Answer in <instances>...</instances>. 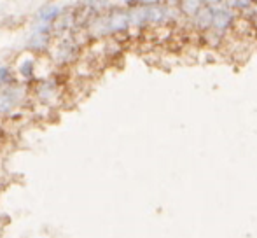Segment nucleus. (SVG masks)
Wrapping results in <instances>:
<instances>
[{"label":"nucleus","instance_id":"nucleus-1","mask_svg":"<svg viewBox=\"0 0 257 238\" xmlns=\"http://www.w3.org/2000/svg\"><path fill=\"white\" fill-rule=\"evenodd\" d=\"M23 95H25L23 88L18 86L16 82L9 86H4V88L0 89V116L9 114L11 110L23 100Z\"/></svg>","mask_w":257,"mask_h":238},{"label":"nucleus","instance_id":"nucleus-2","mask_svg":"<svg viewBox=\"0 0 257 238\" xmlns=\"http://www.w3.org/2000/svg\"><path fill=\"white\" fill-rule=\"evenodd\" d=\"M51 30L53 25L51 23H41L34 32H32L30 39H28V48L32 51H44L48 49L49 41H51Z\"/></svg>","mask_w":257,"mask_h":238},{"label":"nucleus","instance_id":"nucleus-3","mask_svg":"<svg viewBox=\"0 0 257 238\" xmlns=\"http://www.w3.org/2000/svg\"><path fill=\"white\" fill-rule=\"evenodd\" d=\"M132 25V18H130L128 11H114L103 20L105 32H122Z\"/></svg>","mask_w":257,"mask_h":238},{"label":"nucleus","instance_id":"nucleus-4","mask_svg":"<svg viewBox=\"0 0 257 238\" xmlns=\"http://www.w3.org/2000/svg\"><path fill=\"white\" fill-rule=\"evenodd\" d=\"M79 46L74 39H63L56 49V61L58 63H70L77 58Z\"/></svg>","mask_w":257,"mask_h":238},{"label":"nucleus","instance_id":"nucleus-5","mask_svg":"<svg viewBox=\"0 0 257 238\" xmlns=\"http://www.w3.org/2000/svg\"><path fill=\"white\" fill-rule=\"evenodd\" d=\"M61 7L56 6V4H49V6H44L39 9L37 13V20L39 23H54V21L58 20V18L61 16Z\"/></svg>","mask_w":257,"mask_h":238},{"label":"nucleus","instance_id":"nucleus-6","mask_svg":"<svg viewBox=\"0 0 257 238\" xmlns=\"http://www.w3.org/2000/svg\"><path fill=\"white\" fill-rule=\"evenodd\" d=\"M20 74L23 75L25 79H32L35 74V60L32 58H25L23 61L20 63Z\"/></svg>","mask_w":257,"mask_h":238},{"label":"nucleus","instance_id":"nucleus-7","mask_svg":"<svg viewBox=\"0 0 257 238\" xmlns=\"http://www.w3.org/2000/svg\"><path fill=\"white\" fill-rule=\"evenodd\" d=\"M39 98L41 100H44V102H48L49 98L56 93V84L51 81H48V82H42L41 84V88H39Z\"/></svg>","mask_w":257,"mask_h":238},{"label":"nucleus","instance_id":"nucleus-8","mask_svg":"<svg viewBox=\"0 0 257 238\" xmlns=\"http://www.w3.org/2000/svg\"><path fill=\"white\" fill-rule=\"evenodd\" d=\"M231 21V13L226 9H219L213 13V23L217 25V27H226L227 23Z\"/></svg>","mask_w":257,"mask_h":238},{"label":"nucleus","instance_id":"nucleus-9","mask_svg":"<svg viewBox=\"0 0 257 238\" xmlns=\"http://www.w3.org/2000/svg\"><path fill=\"white\" fill-rule=\"evenodd\" d=\"M0 81H2L4 86H9V84H14V82H16V79H14V75L11 74L9 68L0 67Z\"/></svg>","mask_w":257,"mask_h":238},{"label":"nucleus","instance_id":"nucleus-10","mask_svg":"<svg viewBox=\"0 0 257 238\" xmlns=\"http://www.w3.org/2000/svg\"><path fill=\"white\" fill-rule=\"evenodd\" d=\"M84 7H89V9H102L108 4V0H79Z\"/></svg>","mask_w":257,"mask_h":238},{"label":"nucleus","instance_id":"nucleus-11","mask_svg":"<svg viewBox=\"0 0 257 238\" xmlns=\"http://www.w3.org/2000/svg\"><path fill=\"white\" fill-rule=\"evenodd\" d=\"M139 2H142V4H158L159 0H139Z\"/></svg>","mask_w":257,"mask_h":238},{"label":"nucleus","instance_id":"nucleus-12","mask_svg":"<svg viewBox=\"0 0 257 238\" xmlns=\"http://www.w3.org/2000/svg\"><path fill=\"white\" fill-rule=\"evenodd\" d=\"M4 88V84H2V81H0V89H2Z\"/></svg>","mask_w":257,"mask_h":238}]
</instances>
